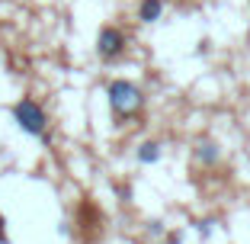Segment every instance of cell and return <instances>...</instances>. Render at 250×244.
<instances>
[{"label": "cell", "mask_w": 250, "mask_h": 244, "mask_svg": "<svg viewBox=\"0 0 250 244\" xmlns=\"http://www.w3.org/2000/svg\"><path fill=\"white\" fill-rule=\"evenodd\" d=\"M128 48V36H125L119 26H103L96 32V55L103 61H119Z\"/></svg>", "instance_id": "obj_3"}, {"label": "cell", "mask_w": 250, "mask_h": 244, "mask_svg": "<svg viewBox=\"0 0 250 244\" xmlns=\"http://www.w3.org/2000/svg\"><path fill=\"white\" fill-rule=\"evenodd\" d=\"M161 141H141L138 151H135V157H138V164H157L161 161Z\"/></svg>", "instance_id": "obj_6"}, {"label": "cell", "mask_w": 250, "mask_h": 244, "mask_svg": "<svg viewBox=\"0 0 250 244\" xmlns=\"http://www.w3.org/2000/svg\"><path fill=\"white\" fill-rule=\"evenodd\" d=\"M212 225H215L212 219H206V222H199L196 228H199V235H202V238H208V235H212Z\"/></svg>", "instance_id": "obj_7"}, {"label": "cell", "mask_w": 250, "mask_h": 244, "mask_svg": "<svg viewBox=\"0 0 250 244\" xmlns=\"http://www.w3.org/2000/svg\"><path fill=\"white\" fill-rule=\"evenodd\" d=\"M106 100H109V110L116 119H135L145 112V90L132 81H109L106 87Z\"/></svg>", "instance_id": "obj_1"}, {"label": "cell", "mask_w": 250, "mask_h": 244, "mask_svg": "<svg viewBox=\"0 0 250 244\" xmlns=\"http://www.w3.org/2000/svg\"><path fill=\"white\" fill-rule=\"evenodd\" d=\"M180 241H183L180 231H167V238H164V244H180Z\"/></svg>", "instance_id": "obj_8"}, {"label": "cell", "mask_w": 250, "mask_h": 244, "mask_svg": "<svg viewBox=\"0 0 250 244\" xmlns=\"http://www.w3.org/2000/svg\"><path fill=\"white\" fill-rule=\"evenodd\" d=\"M13 122L20 132L32 135V138H42L45 129H48V116H45L42 103L32 100V96H22V100L13 103Z\"/></svg>", "instance_id": "obj_2"}, {"label": "cell", "mask_w": 250, "mask_h": 244, "mask_svg": "<svg viewBox=\"0 0 250 244\" xmlns=\"http://www.w3.org/2000/svg\"><path fill=\"white\" fill-rule=\"evenodd\" d=\"M0 244H7V219L0 212Z\"/></svg>", "instance_id": "obj_9"}, {"label": "cell", "mask_w": 250, "mask_h": 244, "mask_svg": "<svg viewBox=\"0 0 250 244\" xmlns=\"http://www.w3.org/2000/svg\"><path fill=\"white\" fill-rule=\"evenodd\" d=\"M192 157H196V164H202V167H215V164L221 161L218 141H212V138H199V141H196V148H192Z\"/></svg>", "instance_id": "obj_4"}, {"label": "cell", "mask_w": 250, "mask_h": 244, "mask_svg": "<svg viewBox=\"0 0 250 244\" xmlns=\"http://www.w3.org/2000/svg\"><path fill=\"white\" fill-rule=\"evenodd\" d=\"M151 235H164V225L161 222H151Z\"/></svg>", "instance_id": "obj_10"}, {"label": "cell", "mask_w": 250, "mask_h": 244, "mask_svg": "<svg viewBox=\"0 0 250 244\" xmlns=\"http://www.w3.org/2000/svg\"><path fill=\"white\" fill-rule=\"evenodd\" d=\"M161 16H164V0H138V20L145 26L157 22Z\"/></svg>", "instance_id": "obj_5"}]
</instances>
